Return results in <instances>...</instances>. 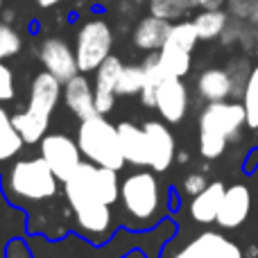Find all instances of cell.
<instances>
[{
    "label": "cell",
    "instance_id": "obj_1",
    "mask_svg": "<svg viewBox=\"0 0 258 258\" xmlns=\"http://www.w3.org/2000/svg\"><path fill=\"white\" fill-rule=\"evenodd\" d=\"M77 145L86 159L98 165H104V168L120 170L127 163L120 147L118 127L111 125L104 118V113H95V116L82 120L80 129H77Z\"/></svg>",
    "mask_w": 258,
    "mask_h": 258
},
{
    "label": "cell",
    "instance_id": "obj_2",
    "mask_svg": "<svg viewBox=\"0 0 258 258\" xmlns=\"http://www.w3.org/2000/svg\"><path fill=\"white\" fill-rule=\"evenodd\" d=\"M120 202L125 209V218L132 224H150L156 220L161 209L159 181L152 172H134L122 181Z\"/></svg>",
    "mask_w": 258,
    "mask_h": 258
},
{
    "label": "cell",
    "instance_id": "obj_3",
    "mask_svg": "<svg viewBox=\"0 0 258 258\" xmlns=\"http://www.w3.org/2000/svg\"><path fill=\"white\" fill-rule=\"evenodd\" d=\"M57 181L59 177L52 172L48 161L43 156L39 159H23L14 163L9 170V192L18 200L27 202H41L50 200L57 192Z\"/></svg>",
    "mask_w": 258,
    "mask_h": 258
},
{
    "label": "cell",
    "instance_id": "obj_4",
    "mask_svg": "<svg viewBox=\"0 0 258 258\" xmlns=\"http://www.w3.org/2000/svg\"><path fill=\"white\" fill-rule=\"evenodd\" d=\"M118 170L104 168L98 163H80V168L73 172L68 181H63V188L84 192V195L100 200L111 206L116 200H120V183H118Z\"/></svg>",
    "mask_w": 258,
    "mask_h": 258
},
{
    "label": "cell",
    "instance_id": "obj_5",
    "mask_svg": "<svg viewBox=\"0 0 258 258\" xmlns=\"http://www.w3.org/2000/svg\"><path fill=\"white\" fill-rule=\"evenodd\" d=\"M111 45H113V32L107 21H102V18L86 21L80 27L75 39V54L80 71L82 73L95 71L111 54Z\"/></svg>",
    "mask_w": 258,
    "mask_h": 258
},
{
    "label": "cell",
    "instance_id": "obj_6",
    "mask_svg": "<svg viewBox=\"0 0 258 258\" xmlns=\"http://www.w3.org/2000/svg\"><path fill=\"white\" fill-rule=\"evenodd\" d=\"M63 190H66L68 204H71L73 213H75L77 227L86 236L95 238V240L109 236V231H111V209H109V204L93 200V197L84 195V192L71 190V188H63Z\"/></svg>",
    "mask_w": 258,
    "mask_h": 258
},
{
    "label": "cell",
    "instance_id": "obj_7",
    "mask_svg": "<svg viewBox=\"0 0 258 258\" xmlns=\"http://www.w3.org/2000/svg\"><path fill=\"white\" fill-rule=\"evenodd\" d=\"M41 156L48 161L59 181H68L82 163L80 145L63 134H45L41 138Z\"/></svg>",
    "mask_w": 258,
    "mask_h": 258
},
{
    "label": "cell",
    "instance_id": "obj_8",
    "mask_svg": "<svg viewBox=\"0 0 258 258\" xmlns=\"http://www.w3.org/2000/svg\"><path fill=\"white\" fill-rule=\"evenodd\" d=\"M242 125H247V111L245 104L238 102H209L200 116V132L227 138H236Z\"/></svg>",
    "mask_w": 258,
    "mask_h": 258
},
{
    "label": "cell",
    "instance_id": "obj_9",
    "mask_svg": "<svg viewBox=\"0 0 258 258\" xmlns=\"http://www.w3.org/2000/svg\"><path fill=\"white\" fill-rule=\"evenodd\" d=\"M41 63L45 66V71L52 73L63 84L71 77H75L77 71H80L75 50H71V45L66 41L57 39V36H50L41 43Z\"/></svg>",
    "mask_w": 258,
    "mask_h": 258
},
{
    "label": "cell",
    "instance_id": "obj_10",
    "mask_svg": "<svg viewBox=\"0 0 258 258\" xmlns=\"http://www.w3.org/2000/svg\"><path fill=\"white\" fill-rule=\"evenodd\" d=\"M172 258H242V251L236 242L224 238L222 233L206 231L190 240Z\"/></svg>",
    "mask_w": 258,
    "mask_h": 258
},
{
    "label": "cell",
    "instance_id": "obj_11",
    "mask_svg": "<svg viewBox=\"0 0 258 258\" xmlns=\"http://www.w3.org/2000/svg\"><path fill=\"white\" fill-rule=\"evenodd\" d=\"M156 109L168 122H181L188 109V91L181 77H165L156 91Z\"/></svg>",
    "mask_w": 258,
    "mask_h": 258
},
{
    "label": "cell",
    "instance_id": "obj_12",
    "mask_svg": "<svg viewBox=\"0 0 258 258\" xmlns=\"http://www.w3.org/2000/svg\"><path fill=\"white\" fill-rule=\"evenodd\" d=\"M122 73V61L113 54H109L98 68H95V107L98 113H109L116 102V86Z\"/></svg>",
    "mask_w": 258,
    "mask_h": 258
},
{
    "label": "cell",
    "instance_id": "obj_13",
    "mask_svg": "<svg viewBox=\"0 0 258 258\" xmlns=\"http://www.w3.org/2000/svg\"><path fill=\"white\" fill-rule=\"evenodd\" d=\"M61 84L63 82H59L57 77L48 71L36 75L34 82H32L27 111L50 120V113L54 111V107H57V102H59V95H61Z\"/></svg>",
    "mask_w": 258,
    "mask_h": 258
},
{
    "label": "cell",
    "instance_id": "obj_14",
    "mask_svg": "<svg viewBox=\"0 0 258 258\" xmlns=\"http://www.w3.org/2000/svg\"><path fill=\"white\" fill-rule=\"evenodd\" d=\"M249 209H251L249 188L242 186V183H236V186L227 188V192H224V200L215 222L222 229H238L247 220Z\"/></svg>",
    "mask_w": 258,
    "mask_h": 258
},
{
    "label": "cell",
    "instance_id": "obj_15",
    "mask_svg": "<svg viewBox=\"0 0 258 258\" xmlns=\"http://www.w3.org/2000/svg\"><path fill=\"white\" fill-rule=\"evenodd\" d=\"M147 141H150V168L156 172H163L174 161V138L170 129L161 122H145Z\"/></svg>",
    "mask_w": 258,
    "mask_h": 258
},
{
    "label": "cell",
    "instance_id": "obj_16",
    "mask_svg": "<svg viewBox=\"0 0 258 258\" xmlns=\"http://www.w3.org/2000/svg\"><path fill=\"white\" fill-rule=\"evenodd\" d=\"M63 102H66V107L80 120H86V118L98 113V107H95V89L82 75L71 77L63 84Z\"/></svg>",
    "mask_w": 258,
    "mask_h": 258
},
{
    "label": "cell",
    "instance_id": "obj_17",
    "mask_svg": "<svg viewBox=\"0 0 258 258\" xmlns=\"http://www.w3.org/2000/svg\"><path fill=\"white\" fill-rule=\"evenodd\" d=\"M170 27L172 23L165 21V18H159V16H145L136 23L134 27V45L138 50H147V52H156L165 45L168 41V34H170Z\"/></svg>",
    "mask_w": 258,
    "mask_h": 258
},
{
    "label": "cell",
    "instance_id": "obj_18",
    "mask_svg": "<svg viewBox=\"0 0 258 258\" xmlns=\"http://www.w3.org/2000/svg\"><path fill=\"white\" fill-rule=\"evenodd\" d=\"M120 147L127 163L134 165H150V141H147L145 127H138L134 122H120Z\"/></svg>",
    "mask_w": 258,
    "mask_h": 258
},
{
    "label": "cell",
    "instance_id": "obj_19",
    "mask_svg": "<svg viewBox=\"0 0 258 258\" xmlns=\"http://www.w3.org/2000/svg\"><path fill=\"white\" fill-rule=\"evenodd\" d=\"M224 188L222 181H213L200 192V195L192 197L190 202V218L195 222H202V224H211L218 220V213H220V206H222V200H224Z\"/></svg>",
    "mask_w": 258,
    "mask_h": 258
},
{
    "label": "cell",
    "instance_id": "obj_20",
    "mask_svg": "<svg viewBox=\"0 0 258 258\" xmlns=\"http://www.w3.org/2000/svg\"><path fill=\"white\" fill-rule=\"evenodd\" d=\"M197 89H200V95L209 102H222L229 95L233 93V80L229 75V71H222V68H209L200 75L197 80Z\"/></svg>",
    "mask_w": 258,
    "mask_h": 258
},
{
    "label": "cell",
    "instance_id": "obj_21",
    "mask_svg": "<svg viewBox=\"0 0 258 258\" xmlns=\"http://www.w3.org/2000/svg\"><path fill=\"white\" fill-rule=\"evenodd\" d=\"M141 66H143V71H145V86H143V91H141V100L145 107H156V91L163 84L165 77H172V75L165 73L163 63H161V57H159V50L152 52Z\"/></svg>",
    "mask_w": 258,
    "mask_h": 258
},
{
    "label": "cell",
    "instance_id": "obj_22",
    "mask_svg": "<svg viewBox=\"0 0 258 258\" xmlns=\"http://www.w3.org/2000/svg\"><path fill=\"white\" fill-rule=\"evenodd\" d=\"M192 23H195V27H197L200 39L211 41V39L222 36L224 27H227V23H229V14L222 12V7L220 9H202V12L192 18Z\"/></svg>",
    "mask_w": 258,
    "mask_h": 258
},
{
    "label": "cell",
    "instance_id": "obj_23",
    "mask_svg": "<svg viewBox=\"0 0 258 258\" xmlns=\"http://www.w3.org/2000/svg\"><path fill=\"white\" fill-rule=\"evenodd\" d=\"M23 143L25 141H23V136L18 134V129L14 127L12 116L0 107V163L12 159L14 154H18Z\"/></svg>",
    "mask_w": 258,
    "mask_h": 258
},
{
    "label": "cell",
    "instance_id": "obj_24",
    "mask_svg": "<svg viewBox=\"0 0 258 258\" xmlns=\"http://www.w3.org/2000/svg\"><path fill=\"white\" fill-rule=\"evenodd\" d=\"M12 120L25 143H39L41 138L45 136V132H48V122H50L48 118H41V116H36V113L27 111V109L16 113Z\"/></svg>",
    "mask_w": 258,
    "mask_h": 258
},
{
    "label": "cell",
    "instance_id": "obj_25",
    "mask_svg": "<svg viewBox=\"0 0 258 258\" xmlns=\"http://www.w3.org/2000/svg\"><path fill=\"white\" fill-rule=\"evenodd\" d=\"M159 57H161L165 73L172 77H183L190 71V50H183L174 43H165L159 50Z\"/></svg>",
    "mask_w": 258,
    "mask_h": 258
},
{
    "label": "cell",
    "instance_id": "obj_26",
    "mask_svg": "<svg viewBox=\"0 0 258 258\" xmlns=\"http://www.w3.org/2000/svg\"><path fill=\"white\" fill-rule=\"evenodd\" d=\"M152 16L165 18V21H174L181 18L188 9L195 7V0H147Z\"/></svg>",
    "mask_w": 258,
    "mask_h": 258
},
{
    "label": "cell",
    "instance_id": "obj_27",
    "mask_svg": "<svg viewBox=\"0 0 258 258\" xmlns=\"http://www.w3.org/2000/svg\"><path fill=\"white\" fill-rule=\"evenodd\" d=\"M200 41V34H197V27L192 21H179L170 27V34H168V41L165 43H174L183 50H190L195 48V43Z\"/></svg>",
    "mask_w": 258,
    "mask_h": 258
},
{
    "label": "cell",
    "instance_id": "obj_28",
    "mask_svg": "<svg viewBox=\"0 0 258 258\" xmlns=\"http://www.w3.org/2000/svg\"><path fill=\"white\" fill-rule=\"evenodd\" d=\"M242 100H245L242 104H245V111H247V125L251 129H258V63L249 73Z\"/></svg>",
    "mask_w": 258,
    "mask_h": 258
},
{
    "label": "cell",
    "instance_id": "obj_29",
    "mask_svg": "<svg viewBox=\"0 0 258 258\" xmlns=\"http://www.w3.org/2000/svg\"><path fill=\"white\" fill-rule=\"evenodd\" d=\"M143 86H145V71H143V66H122L116 93L134 95V93H141Z\"/></svg>",
    "mask_w": 258,
    "mask_h": 258
},
{
    "label": "cell",
    "instance_id": "obj_30",
    "mask_svg": "<svg viewBox=\"0 0 258 258\" xmlns=\"http://www.w3.org/2000/svg\"><path fill=\"white\" fill-rule=\"evenodd\" d=\"M23 48V41H21V34L14 30L12 25L7 23H0V61L7 57H14L18 54Z\"/></svg>",
    "mask_w": 258,
    "mask_h": 258
},
{
    "label": "cell",
    "instance_id": "obj_31",
    "mask_svg": "<svg viewBox=\"0 0 258 258\" xmlns=\"http://www.w3.org/2000/svg\"><path fill=\"white\" fill-rule=\"evenodd\" d=\"M227 143H229L227 136L200 132V152L204 159H218V156H222V152L227 150Z\"/></svg>",
    "mask_w": 258,
    "mask_h": 258
},
{
    "label": "cell",
    "instance_id": "obj_32",
    "mask_svg": "<svg viewBox=\"0 0 258 258\" xmlns=\"http://www.w3.org/2000/svg\"><path fill=\"white\" fill-rule=\"evenodd\" d=\"M14 73L7 63L0 61V102H7L14 98Z\"/></svg>",
    "mask_w": 258,
    "mask_h": 258
},
{
    "label": "cell",
    "instance_id": "obj_33",
    "mask_svg": "<svg viewBox=\"0 0 258 258\" xmlns=\"http://www.w3.org/2000/svg\"><path fill=\"white\" fill-rule=\"evenodd\" d=\"M227 3L236 18H249L251 12L258 7V0H227Z\"/></svg>",
    "mask_w": 258,
    "mask_h": 258
},
{
    "label": "cell",
    "instance_id": "obj_34",
    "mask_svg": "<svg viewBox=\"0 0 258 258\" xmlns=\"http://www.w3.org/2000/svg\"><path fill=\"white\" fill-rule=\"evenodd\" d=\"M206 186H209V181H206V177H204V174H200V172L188 174L186 181H183V190H186L188 195H192V197L200 195Z\"/></svg>",
    "mask_w": 258,
    "mask_h": 258
},
{
    "label": "cell",
    "instance_id": "obj_35",
    "mask_svg": "<svg viewBox=\"0 0 258 258\" xmlns=\"http://www.w3.org/2000/svg\"><path fill=\"white\" fill-rule=\"evenodd\" d=\"M227 0H195V7H202V9H220Z\"/></svg>",
    "mask_w": 258,
    "mask_h": 258
},
{
    "label": "cell",
    "instance_id": "obj_36",
    "mask_svg": "<svg viewBox=\"0 0 258 258\" xmlns=\"http://www.w3.org/2000/svg\"><path fill=\"white\" fill-rule=\"evenodd\" d=\"M36 3H39V7L48 9V7H54V5H59L61 0H36Z\"/></svg>",
    "mask_w": 258,
    "mask_h": 258
},
{
    "label": "cell",
    "instance_id": "obj_37",
    "mask_svg": "<svg viewBox=\"0 0 258 258\" xmlns=\"http://www.w3.org/2000/svg\"><path fill=\"white\" fill-rule=\"evenodd\" d=\"M136 3H145V0H136Z\"/></svg>",
    "mask_w": 258,
    "mask_h": 258
},
{
    "label": "cell",
    "instance_id": "obj_38",
    "mask_svg": "<svg viewBox=\"0 0 258 258\" xmlns=\"http://www.w3.org/2000/svg\"><path fill=\"white\" fill-rule=\"evenodd\" d=\"M0 7H3V0H0Z\"/></svg>",
    "mask_w": 258,
    "mask_h": 258
}]
</instances>
